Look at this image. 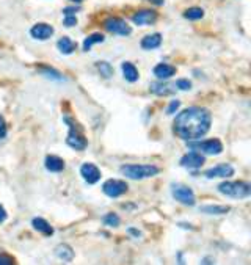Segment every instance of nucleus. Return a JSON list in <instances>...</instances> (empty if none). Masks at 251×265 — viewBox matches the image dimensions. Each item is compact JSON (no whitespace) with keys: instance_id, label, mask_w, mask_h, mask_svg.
Returning <instances> with one entry per match:
<instances>
[{"instance_id":"nucleus-36","label":"nucleus","mask_w":251,"mask_h":265,"mask_svg":"<svg viewBox=\"0 0 251 265\" xmlns=\"http://www.w3.org/2000/svg\"><path fill=\"white\" fill-rule=\"evenodd\" d=\"M129 234H132V235H135V237H140V235H141V232H140V231H137V229H132V228L129 229Z\"/></svg>"},{"instance_id":"nucleus-10","label":"nucleus","mask_w":251,"mask_h":265,"mask_svg":"<svg viewBox=\"0 0 251 265\" xmlns=\"http://www.w3.org/2000/svg\"><path fill=\"white\" fill-rule=\"evenodd\" d=\"M80 174H82V178L85 179V182L87 184H97L99 182V179H101V170L96 166V165H93V163H83L82 166H80Z\"/></svg>"},{"instance_id":"nucleus-24","label":"nucleus","mask_w":251,"mask_h":265,"mask_svg":"<svg viewBox=\"0 0 251 265\" xmlns=\"http://www.w3.org/2000/svg\"><path fill=\"white\" fill-rule=\"evenodd\" d=\"M96 68H97V71L101 73L102 77L110 79L113 76V68H112V64L109 61H97L96 63Z\"/></svg>"},{"instance_id":"nucleus-5","label":"nucleus","mask_w":251,"mask_h":265,"mask_svg":"<svg viewBox=\"0 0 251 265\" xmlns=\"http://www.w3.org/2000/svg\"><path fill=\"white\" fill-rule=\"evenodd\" d=\"M104 29L113 35L119 36H129L132 33V27L121 17H109L104 20Z\"/></svg>"},{"instance_id":"nucleus-18","label":"nucleus","mask_w":251,"mask_h":265,"mask_svg":"<svg viewBox=\"0 0 251 265\" xmlns=\"http://www.w3.org/2000/svg\"><path fill=\"white\" fill-rule=\"evenodd\" d=\"M121 69H122V76H124V79L128 80V82L134 83V82L138 80V77H140L138 69L135 68V66H134L132 63H129V61L122 63V64H121Z\"/></svg>"},{"instance_id":"nucleus-2","label":"nucleus","mask_w":251,"mask_h":265,"mask_svg":"<svg viewBox=\"0 0 251 265\" xmlns=\"http://www.w3.org/2000/svg\"><path fill=\"white\" fill-rule=\"evenodd\" d=\"M121 174L132 181H141L146 178H154L159 174V166L156 165H122L119 168Z\"/></svg>"},{"instance_id":"nucleus-15","label":"nucleus","mask_w":251,"mask_h":265,"mask_svg":"<svg viewBox=\"0 0 251 265\" xmlns=\"http://www.w3.org/2000/svg\"><path fill=\"white\" fill-rule=\"evenodd\" d=\"M153 73L159 80H168L170 77H173L176 74V68L168 63H159L153 69Z\"/></svg>"},{"instance_id":"nucleus-35","label":"nucleus","mask_w":251,"mask_h":265,"mask_svg":"<svg viewBox=\"0 0 251 265\" xmlns=\"http://www.w3.org/2000/svg\"><path fill=\"white\" fill-rule=\"evenodd\" d=\"M148 2H151V4H154V5H157V7H160V5L165 4V0H148Z\"/></svg>"},{"instance_id":"nucleus-13","label":"nucleus","mask_w":251,"mask_h":265,"mask_svg":"<svg viewBox=\"0 0 251 265\" xmlns=\"http://www.w3.org/2000/svg\"><path fill=\"white\" fill-rule=\"evenodd\" d=\"M204 176L207 179H214V178H231L234 176V168L228 163H223V165H217L211 170H207L204 173Z\"/></svg>"},{"instance_id":"nucleus-6","label":"nucleus","mask_w":251,"mask_h":265,"mask_svg":"<svg viewBox=\"0 0 251 265\" xmlns=\"http://www.w3.org/2000/svg\"><path fill=\"white\" fill-rule=\"evenodd\" d=\"M190 149L207 154V156H218L223 152V144L217 138H211L206 141H198V143H190Z\"/></svg>"},{"instance_id":"nucleus-30","label":"nucleus","mask_w":251,"mask_h":265,"mask_svg":"<svg viewBox=\"0 0 251 265\" xmlns=\"http://www.w3.org/2000/svg\"><path fill=\"white\" fill-rule=\"evenodd\" d=\"M63 24H65L66 27H74V26L77 24V17H76V14H68V16L65 17V20H63Z\"/></svg>"},{"instance_id":"nucleus-23","label":"nucleus","mask_w":251,"mask_h":265,"mask_svg":"<svg viewBox=\"0 0 251 265\" xmlns=\"http://www.w3.org/2000/svg\"><path fill=\"white\" fill-rule=\"evenodd\" d=\"M106 41V36H104L102 33H93V35H90L88 38H85V41H83V51L85 52H88L94 44H97V42H104Z\"/></svg>"},{"instance_id":"nucleus-33","label":"nucleus","mask_w":251,"mask_h":265,"mask_svg":"<svg viewBox=\"0 0 251 265\" xmlns=\"http://www.w3.org/2000/svg\"><path fill=\"white\" fill-rule=\"evenodd\" d=\"M7 218H8V213H7L5 207H4L2 204H0V223H4Z\"/></svg>"},{"instance_id":"nucleus-32","label":"nucleus","mask_w":251,"mask_h":265,"mask_svg":"<svg viewBox=\"0 0 251 265\" xmlns=\"http://www.w3.org/2000/svg\"><path fill=\"white\" fill-rule=\"evenodd\" d=\"M11 263H14V259L11 256H7V254L0 256V265H11Z\"/></svg>"},{"instance_id":"nucleus-29","label":"nucleus","mask_w":251,"mask_h":265,"mask_svg":"<svg viewBox=\"0 0 251 265\" xmlns=\"http://www.w3.org/2000/svg\"><path fill=\"white\" fill-rule=\"evenodd\" d=\"M179 105H181V102H179L178 99L171 101L170 105H168V108H166V115H174V113H176V110L179 108Z\"/></svg>"},{"instance_id":"nucleus-31","label":"nucleus","mask_w":251,"mask_h":265,"mask_svg":"<svg viewBox=\"0 0 251 265\" xmlns=\"http://www.w3.org/2000/svg\"><path fill=\"white\" fill-rule=\"evenodd\" d=\"M7 137V124H5V119L0 116V140Z\"/></svg>"},{"instance_id":"nucleus-12","label":"nucleus","mask_w":251,"mask_h":265,"mask_svg":"<svg viewBox=\"0 0 251 265\" xmlns=\"http://www.w3.org/2000/svg\"><path fill=\"white\" fill-rule=\"evenodd\" d=\"M54 27L46 24V22H39V24H35L32 29H30V35L32 38L38 39V41H46L49 39L52 35H54Z\"/></svg>"},{"instance_id":"nucleus-37","label":"nucleus","mask_w":251,"mask_h":265,"mask_svg":"<svg viewBox=\"0 0 251 265\" xmlns=\"http://www.w3.org/2000/svg\"><path fill=\"white\" fill-rule=\"evenodd\" d=\"M72 2H77V4H80V2H82V0H72Z\"/></svg>"},{"instance_id":"nucleus-14","label":"nucleus","mask_w":251,"mask_h":265,"mask_svg":"<svg viewBox=\"0 0 251 265\" xmlns=\"http://www.w3.org/2000/svg\"><path fill=\"white\" fill-rule=\"evenodd\" d=\"M149 91L156 96H170L176 93V86L170 85V83H163L162 82H154L149 85Z\"/></svg>"},{"instance_id":"nucleus-4","label":"nucleus","mask_w":251,"mask_h":265,"mask_svg":"<svg viewBox=\"0 0 251 265\" xmlns=\"http://www.w3.org/2000/svg\"><path fill=\"white\" fill-rule=\"evenodd\" d=\"M63 119H65V123H68V126H69V134H68V138H66L68 146H71L76 151H83L88 146V141H87L85 135H83L80 126L74 119H71L69 116H65Z\"/></svg>"},{"instance_id":"nucleus-21","label":"nucleus","mask_w":251,"mask_h":265,"mask_svg":"<svg viewBox=\"0 0 251 265\" xmlns=\"http://www.w3.org/2000/svg\"><path fill=\"white\" fill-rule=\"evenodd\" d=\"M32 225H33V228L38 232L44 234V235H52L54 234V228L49 225V222H46L44 218H33L32 220Z\"/></svg>"},{"instance_id":"nucleus-19","label":"nucleus","mask_w":251,"mask_h":265,"mask_svg":"<svg viewBox=\"0 0 251 265\" xmlns=\"http://www.w3.org/2000/svg\"><path fill=\"white\" fill-rule=\"evenodd\" d=\"M44 166L51 173H60V171L65 170V162H63V159H60L57 156H47L46 162H44Z\"/></svg>"},{"instance_id":"nucleus-16","label":"nucleus","mask_w":251,"mask_h":265,"mask_svg":"<svg viewBox=\"0 0 251 265\" xmlns=\"http://www.w3.org/2000/svg\"><path fill=\"white\" fill-rule=\"evenodd\" d=\"M160 44H162V35L160 33H153V35H146L141 42H140V46L143 51H154L157 47H160Z\"/></svg>"},{"instance_id":"nucleus-27","label":"nucleus","mask_w":251,"mask_h":265,"mask_svg":"<svg viewBox=\"0 0 251 265\" xmlns=\"http://www.w3.org/2000/svg\"><path fill=\"white\" fill-rule=\"evenodd\" d=\"M176 90H181V91H188V90H192V82L190 80H187V79H179L176 83Z\"/></svg>"},{"instance_id":"nucleus-22","label":"nucleus","mask_w":251,"mask_h":265,"mask_svg":"<svg viewBox=\"0 0 251 265\" xmlns=\"http://www.w3.org/2000/svg\"><path fill=\"white\" fill-rule=\"evenodd\" d=\"M199 212L207 213V215H224L229 212L228 206H212V204H207V206H201Z\"/></svg>"},{"instance_id":"nucleus-3","label":"nucleus","mask_w":251,"mask_h":265,"mask_svg":"<svg viewBox=\"0 0 251 265\" xmlns=\"http://www.w3.org/2000/svg\"><path fill=\"white\" fill-rule=\"evenodd\" d=\"M218 191L229 198H234V200H245V198L251 195V185L243 181L223 182L218 185Z\"/></svg>"},{"instance_id":"nucleus-11","label":"nucleus","mask_w":251,"mask_h":265,"mask_svg":"<svg viewBox=\"0 0 251 265\" xmlns=\"http://www.w3.org/2000/svg\"><path fill=\"white\" fill-rule=\"evenodd\" d=\"M204 156H201V152L198 151H192L185 154V156L181 159V166L188 168V170H193V168H201L204 165Z\"/></svg>"},{"instance_id":"nucleus-1","label":"nucleus","mask_w":251,"mask_h":265,"mask_svg":"<svg viewBox=\"0 0 251 265\" xmlns=\"http://www.w3.org/2000/svg\"><path fill=\"white\" fill-rule=\"evenodd\" d=\"M212 124V115L207 108L190 107L185 108L176 116L173 123V132L176 137L185 141H193L204 137Z\"/></svg>"},{"instance_id":"nucleus-28","label":"nucleus","mask_w":251,"mask_h":265,"mask_svg":"<svg viewBox=\"0 0 251 265\" xmlns=\"http://www.w3.org/2000/svg\"><path fill=\"white\" fill-rule=\"evenodd\" d=\"M41 73H43L46 77H52V79H55V80H63V76L60 74V73H57L55 69H49V68H43L41 69Z\"/></svg>"},{"instance_id":"nucleus-25","label":"nucleus","mask_w":251,"mask_h":265,"mask_svg":"<svg viewBox=\"0 0 251 265\" xmlns=\"http://www.w3.org/2000/svg\"><path fill=\"white\" fill-rule=\"evenodd\" d=\"M184 17L188 19V20H199L204 17V10L203 8H198V7H193V8H188L184 11Z\"/></svg>"},{"instance_id":"nucleus-17","label":"nucleus","mask_w":251,"mask_h":265,"mask_svg":"<svg viewBox=\"0 0 251 265\" xmlns=\"http://www.w3.org/2000/svg\"><path fill=\"white\" fill-rule=\"evenodd\" d=\"M57 47H58V51L63 54V55H71L74 51H76V47H77V44L71 39V38H68V36H63V38H60L58 39V42H57Z\"/></svg>"},{"instance_id":"nucleus-8","label":"nucleus","mask_w":251,"mask_h":265,"mask_svg":"<svg viewBox=\"0 0 251 265\" xmlns=\"http://www.w3.org/2000/svg\"><path fill=\"white\" fill-rule=\"evenodd\" d=\"M128 190H129V185L124 181H118V179H109L102 185V191L106 193L109 198H119Z\"/></svg>"},{"instance_id":"nucleus-7","label":"nucleus","mask_w":251,"mask_h":265,"mask_svg":"<svg viewBox=\"0 0 251 265\" xmlns=\"http://www.w3.org/2000/svg\"><path fill=\"white\" fill-rule=\"evenodd\" d=\"M171 195L178 203H181L184 206H195V203H196V196H195V193L190 187H185V185H181V184L173 185Z\"/></svg>"},{"instance_id":"nucleus-20","label":"nucleus","mask_w":251,"mask_h":265,"mask_svg":"<svg viewBox=\"0 0 251 265\" xmlns=\"http://www.w3.org/2000/svg\"><path fill=\"white\" fill-rule=\"evenodd\" d=\"M55 256L63 262H71L74 259V250L66 244H61L55 248Z\"/></svg>"},{"instance_id":"nucleus-26","label":"nucleus","mask_w":251,"mask_h":265,"mask_svg":"<svg viewBox=\"0 0 251 265\" xmlns=\"http://www.w3.org/2000/svg\"><path fill=\"white\" fill-rule=\"evenodd\" d=\"M102 223L106 226H110V228H118L119 223H121V220H119V216L116 213L110 212V213H107L106 216L102 218Z\"/></svg>"},{"instance_id":"nucleus-34","label":"nucleus","mask_w":251,"mask_h":265,"mask_svg":"<svg viewBox=\"0 0 251 265\" xmlns=\"http://www.w3.org/2000/svg\"><path fill=\"white\" fill-rule=\"evenodd\" d=\"M77 13V8L76 7H69V8H65L63 10V14L68 16V14H76Z\"/></svg>"},{"instance_id":"nucleus-9","label":"nucleus","mask_w":251,"mask_h":265,"mask_svg":"<svg viewBox=\"0 0 251 265\" xmlns=\"http://www.w3.org/2000/svg\"><path fill=\"white\" fill-rule=\"evenodd\" d=\"M157 17H159V14L154 10H140V11H137L132 16V22H134L135 26H140V27H143V26H153L154 22L157 20Z\"/></svg>"}]
</instances>
